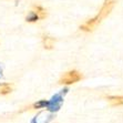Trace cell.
<instances>
[{"label":"cell","instance_id":"1","mask_svg":"<svg viewBox=\"0 0 123 123\" xmlns=\"http://www.w3.org/2000/svg\"><path fill=\"white\" fill-rule=\"evenodd\" d=\"M115 3H117V0H105V1L103 2L99 13H98L94 18H92L90 20L86 21L83 25H81L80 29L84 32H92L100 25L101 21H102L104 18H106L111 13V11L113 10V8H114V6H115Z\"/></svg>","mask_w":123,"mask_h":123},{"label":"cell","instance_id":"2","mask_svg":"<svg viewBox=\"0 0 123 123\" xmlns=\"http://www.w3.org/2000/svg\"><path fill=\"white\" fill-rule=\"evenodd\" d=\"M82 79V74L77 70H71V71L66 72L61 77L59 80L60 84H64V86H69V84H73V83L78 82Z\"/></svg>","mask_w":123,"mask_h":123},{"label":"cell","instance_id":"3","mask_svg":"<svg viewBox=\"0 0 123 123\" xmlns=\"http://www.w3.org/2000/svg\"><path fill=\"white\" fill-rule=\"evenodd\" d=\"M55 40L53 38L49 37V36H44V37L42 38L43 48L47 49V50H51V49L55 48Z\"/></svg>","mask_w":123,"mask_h":123},{"label":"cell","instance_id":"4","mask_svg":"<svg viewBox=\"0 0 123 123\" xmlns=\"http://www.w3.org/2000/svg\"><path fill=\"white\" fill-rule=\"evenodd\" d=\"M108 101L112 106H120L123 105V97L120 95H114V97H109Z\"/></svg>","mask_w":123,"mask_h":123},{"label":"cell","instance_id":"5","mask_svg":"<svg viewBox=\"0 0 123 123\" xmlns=\"http://www.w3.org/2000/svg\"><path fill=\"white\" fill-rule=\"evenodd\" d=\"M32 11H34V13L39 17V19H44V18H47V16H48L47 10L44 8H42L41 6H33V10H32Z\"/></svg>","mask_w":123,"mask_h":123},{"label":"cell","instance_id":"6","mask_svg":"<svg viewBox=\"0 0 123 123\" xmlns=\"http://www.w3.org/2000/svg\"><path fill=\"white\" fill-rule=\"evenodd\" d=\"M12 91V86L9 83H3L0 86V95H7Z\"/></svg>","mask_w":123,"mask_h":123},{"label":"cell","instance_id":"7","mask_svg":"<svg viewBox=\"0 0 123 123\" xmlns=\"http://www.w3.org/2000/svg\"><path fill=\"white\" fill-rule=\"evenodd\" d=\"M26 20L28 21V22H36V21L39 20V17H38L37 14L34 13V11H31L30 13L28 14V16H27Z\"/></svg>","mask_w":123,"mask_h":123},{"label":"cell","instance_id":"8","mask_svg":"<svg viewBox=\"0 0 123 123\" xmlns=\"http://www.w3.org/2000/svg\"><path fill=\"white\" fill-rule=\"evenodd\" d=\"M47 104H48V102L41 101V102H39V103H36V104H34V108H41V106H44V105H47Z\"/></svg>","mask_w":123,"mask_h":123}]
</instances>
